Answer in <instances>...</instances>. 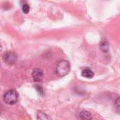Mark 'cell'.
Returning <instances> with one entry per match:
<instances>
[{
	"instance_id": "cell-1",
	"label": "cell",
	"mask_w": 120,
	"mask_h": 120,
	"mask_svg": "<svg viewBox=\"0 0 120 120\" xmlns=\"http://www.w3.org/2000/svg\"><path fill=\"white\" fill-rule=\"evenodd\" d=\"M4 101L8 105H14L18 101V94L15 89L8 90L4 95Z\"/></svg>"
},
{
	"instance_id": "cell-2",
	"label": "cell",
	"mask_w": 120,
	"mask_h": 120,
	"mask_svg": "<svg viewBox=\"0 0 120 120\" xmlns=\"http://www.w3.org/2000/svg\"><path fill=\"white\" fill-rule=\"evenodd\" d=\"M70 70V64L68 60H61L56 67V73L60 77L67 75Z\"/></svg>"
},
{
	"instance_id": "cell-3",
	"label": "cell",
	"mask_w": 120,
	"mask_h": 120,
	"mask_svg": "<svg viewBox=\"0 0 120 120\" xmlns=\"http://www.w3.org/2000/svg\"><path fill=\"white\" fill-rule=\"evenodd\" d=\"M3 58H4V62L6 63L7 64L13 65L17 61L18 57H17V55L15 53H13V52H8V53L4 54Z\"/></svg>"
},
{
	"instance_id": "cell-4",
	"label": "cell",
	"mask_w": 120,
	"mask_h": 120,
	"mask_svg": "<svg viewBox=\"0 0 120 120\" xmlns=\"http://www.w3.org/2000/svg\"><path fill=\"white\" fill-rule=\"evenodd\" d=\"M32 75L33 79H34L35 82H40V81H41V79H42V78H43L44 72H43L41 69L35 68V69L33 70Z\"/></svg>"
},
{
	"instance_id": "cell-5",
	"label": "cell",
	"mask_w": 120,
	"mask_h": 120,
	"mask_svg": "<svg viewBox=\"0 0 120 120\" xmlns=\"http://www.w3.org/2000/svg\"><path fill=\"white\" fill-rule=\"evenodd\" d=\"M79 117L82 120H92V115L88 111H82L79 113Z\"/></svg>"
},
{
	"instance_id": "cell-6",
	"label": "cell",
	"mask_w": 120,
	"mask_h": 120,
	"mask_svg": "<svg viewBox=\"0 0 120 120\" xmlns=\"http://www.w3.org/2000/svg\"><path fill=\"white\" fill-rule=\"evenodd\" d=\"M82 76L84 77H86V78H88V79H91L92 77H94V73L91 70H90L89 68H86V69H84L82 71Z\"/></svg>"
},
{
	"instance_id": "cell-7",
	"label": "cell",
	"mask_w": 120,
	"mask_h": 120,
	"mask_svg": "<svg viewBox=\"0 0 120 120\" xmlns=\"http://www.w3.org/2000/svg\"><path fill=\"white\" fill-rule=\"evenodd\" d=\"M37 120H53L47 114L41 111L38 112L37 115Z\"/></svg>"
},
{
	"instance_id": "cell-8",
	"label": "cell",
	"mask_w": 120,
	"mask_h": 120,
	"mask_svg": "<svg viewBox=\"0 0 120 120\" xmlns=\"http://www.w3.org/2000/svg\"><path fill=\"white\" fill-rule=\"evenodd\" d=\"M101 49L104 51V52H107L108 51V42H106L105 41H103L101 43Z\"/></svg>"
},
{
	"instance_id": "cell-9",
	"label": "cell",
	"mask_w": 120,
	"mask_h": 120,
	"mask_svg": "<svg viewBox=\"0 0 120 120\" xmlns=\"http://www.w3.org/2000/svg\"><path fill=\"white\" fill-rule=\"evenodd\" d=\"M35 88H36L37 91L39 93V94L40 96H43L44 95V89H43L41 86H39V85H36V86H35Z\"/></svg>"
},
{
	"instance_id": "cell-10",
	"label": "cell",
	"mask_w": 120,
	"mask_h": 120,
	"mask_svg": "<svg viewBox=\"0 0 120 120\" xmlns=\"http://www.w3.org/2000/svg\"><path fill=\"white\" fill-rule=\"evenodd\" d=\"M22 11L24 13H28L30 11V6L27 4H22Z\"/></svg>"
},
{
	"instance_id": "cell-11",
	"label": "cell",
	"mask_w": 120,
	"mask_h": 120,
	"mask_svg": "<svg viewBox=\"0 0 120 120\" xmlns=\"http://www.w3.org/2000/svg\"><path fill=\"white\" fill-rule=\"evenodd\" d=\"M115 106L116 110H117L119 113H120V98H118L115 101Z\"/></svg>"
}]
</instances>
